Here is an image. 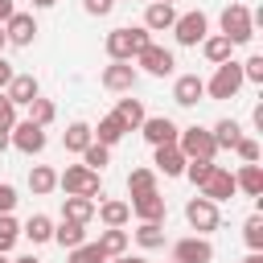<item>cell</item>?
Here are the masks:
<instances>
[{
    "label": "cell",
    "mask_w": 263,
    "mask_h": 263,
    "mask_svg": "<svg viewBox=\"0 0 263 263\" xmlns=\"http://www.w3.org/2000/svg\"><path fill=\"white\" fill-rule=\"evenodd\" d=\"M148 41H152V33H148L144 25H123V29H111V33L103 37V49H107L111 62H132Z\"/></svg>",
    "instance_id": "obj_1"
},
{
    "label": "cell",
    "mask_w": 263,
    "mask_h": 263,
    "mask_svg": "<svg viewBox=\"0 0 263 263\" xmlns=\"http://www.w3.org/2000/svg\"><path fill=\"white\" fill-rule=\"evenodd\" d=\"M222 37H230V45L238 49V45H247L251 37H255V16H251V8L247 4H226L222 8Z\"/></svg>",
    "instance_id": "obj_2"
},
{
    "label": "cell",
    "mask_w": 263,
    "mask_h": 263,
    "mask_svg": "<svg viewBox=\"0 0 263 263\" xmlns=\"http://www.w3.org/2000/svg\"><path fill=\"white\" fill-rule=\"evenodd\" d=\"M58 189L62 193H78V197H99L103 193V181L86 164H66V173H58Z\"/></svg>",
    "instance_id": "obj_3"
},
{
    "label": "cell",
    "mask_w": 263,
    "mask_h": 263,
    "mask_svg": "<svg viewBox=\"0 0 263 263\" xmlns=\"http://www.w3.org/2000/svg\"><path fill=\"white\" fill-rule=\"evenodd\" d=\"M177 148L185 152V160H214L218 156V144H214V136H210V127H181V136H177Z\"/></svg>",
    "instance_id": "obj_4"
},
{
    "label": "cell",
    "mask_w": 263,
    "mask_h": 263,
    "mask_svg": "<svg viewBox=\"0 0 263 263\" xmlns=\"http://www.w3.org/2000/svg\"><path fill=\"white\" fill-rule=\"evenodd\" d=\"M242 90V66L230 58V62H222V66H214V78L205 82V95L210 99H234Z\"/></svg>",
    "instance_id": "obj_5"
},
{
    "label": "cell",
    "mask_w": 263,
    "mask_h": 263,
    "mask_svg": "<svg viewBox=\"0 0 263 263\" xmlns=\"http://www.w3.org/2000/svg\"><path fill=\"white\" fill-rule=\"evenodd\" d=\"M168 33L177 37V45H201V37L210 33V16H205L201 8H193V12H177V21H173Z\"/></svg>",
    "instance_id": "obj_6"
},
{
    "label": "cell",
    "mask_w": 263,
    "mask_h": 263,
    "mask_svg": "<svg viewBox=\"0 0 263 263\" xmlns=\"http://www.w3.org/2000/svg\"><path fill=\"white\" fill-rule=\"evenodd\" d=\"M136 82H140V70H136L132 62H107L103 74H99V86L111 90V95H132Z\"/></svg>",
    "instance_id": "obj_7"
},
{
    "label": "cell",
    "mask_w": 263,
    "mask_h": 263,
    "mask_svg": "<svg viewBox=\"0 0 263 263\" xmlns=\"http://www.w3.org/2000/svg\"><path fill=\"white\" fill-rule=\"evenodd\" d=\"M132 62H136L144 74H152V78H168V74H173V66H177L173 49H164V45H156V41H148Z\"/></svg>",
    "instance_id": "obj_8"
},
{
    "label": "cell",
    "mask_w": 263,
    "mask_h": 263,
    "mask_svg": "<svg viewBox=\"0 0 263 263\" xmlns=\"http://www.w3.org/2000/svg\"><path fill=\"white\" fill-rule=\"evenodd\" d=\"M185 222L193 226V234H214L222 218H218V205H214L210 197H201V193H197V197H189V201H185Z\"/></svg>",
    "instance_id": "obj_9"
},
{
    "label": "cell",
    "mask_w": 263,
    "mask_h": 263,
    "mask_svg": "<svg viewBox=\"0 0 263 263\" xmlns=\"http://www.w3.org/2000/svg\"><path fill=\"white\" fill-rule=\"evenodd\" d=\"M12 148L16 152H25V156H41L45 152V144H49V136H45V127H37L33 119H21V123H12Z\"/></svg>",
    "instance_id": "obj_10"
},
{
    "label": "cell",
    "mask_w": 263,
    "mask_h": 263,
    "mask_svg": "<svg viewBox=\"0 0 263 263\" xmlns=\"http://www.w3.org/2000/svg\"><path fill=\"white\" fill-rule=\"evenodd\" d=\"M173 263H214V242L210 234H189L173 242Z\"/></svg>",
    "instance_id": "obj_11"
},
{
    "label": "cell",
    "mask_w": 263,
    "mask_h": 263,
    "mask_svg": "<svg viewBox=\"0 0 263 263\" xmlns=\"http://www.w3.org/2000/svg\"><path fill=\"white\" fill-rule=\"evenodd\" d=\"M197 193H201V197H210L214 205L234 201V193H238V189H234V173H230V168H222V164H214V168H210V177L201 181V189H197Z\"/></svg>",
    "instance_id": "obj_12"
},
{
    "label": "cell",
    "mask_w": 263,
    "mask_h": 263,
    "mask_svg": "<svg viewBox=\"0 0 263 263\" xmlns=\"http://www.w3.org/2000/svg\"><path fill=\"white\" fill-rule=\"evenodd\" d=\"M136 132H144V140H148L152 148H160V144H177V136H181V127H177L168 115H144V123H140Z\"/></svg>",
    "instance_id": "obj_13"
},
{
    "label": "cell",
    "mask_w": 263,
    "mask_h": 263,
    "mask_svg": "<svg viewBox=\"0 0 263 263\" xmlns=\"http://www.w3.org/2000/svg\"><path fill=\"white\" fill-rule=\"evenodd\" d=\"M4 37H8V45H33L37 41V16L33 12H12L8 21H4Z\"/></svg>",
    "instance_id": "obj_14"
},
{
    "label": "cell",
    "mask_w": 263,
    "mask_h": 263,
    "mask_svg": "<svg viewBox=\"0 0 263 263\" xmlns=\"http://www.w3.org/2000/svg\"><path fill=\"white\" fill-rule=\"evenodd\" d=\"M127 205H132V214H136L140 222H164V218H168V205H164L160 189H152V193H136Z\"/></svg>",
    "instance_id": "obj_15"
},
{
    "label": "cell",
    "mask_w": 263,
    "mask_h": 263,
    "mask_svg": "<svg viewBox=\"0 0 263 263\" xmlns=\"http://www.w3.org/2000/svg\"><path fill=\"white\" fill-rule=\"evenodd\" d=\"M201 99H205V78L181 74V78L173 82V103H177V107H197Z\"/></svg>",
    "instance_id": "obj_16"
},
{
    "label": "cell",
    "mask_w": 263,
    "mask_h": 263,
    "mask_svg": "<svg viewBox=\"0 0 263 263\" xmlns=\"http://www.w3.org/2000/svg\"><path fill=\"white\" fill-rule=\"evenodd\" d=\"M4 95L12 99V107H29V103L41 95V82H37L33 74H12L8 86H4Z\"/></svg>",
    "instance_id": "obj_17"
},
{
    "label": "cell",
    "mask_w": 263,
    "mask_h": 263,
    "mask_svg": "<svg viewBox=\"0 0 263 263\" xmlns=\"http://www.w3.org/2000/svg\"><path fill=\"white\" fill-rule=\"evenodd\" d=\"M152 164H156V173H164V177H181V173H185V152H181L177 144H160V148H152Z\"/></svg>",
    "instance_id": "obj_18"
},
{
    "label": "cell",
    "mask_w": 263,
    "mask_h": 263,
    "mask_svg": "<svg viewBox=\"0 0 263 263\" xmlns=\"http://www.w3.org/2000/svg\"><path fill=\"white\" fill-rule=\"evenodd\" d=\"M234 189L247 193V197H263V164H259V160H255V164H238Z\"/></svg>",
    "instance_id": "obj_19"
},
{
    "label": "cell",
    "mask_w": 263,
    "mask_h": 263,
    "mask_svg": "<svg viewBox=\"0 0 263 263\" xmlns=\"http://www.w3.org/2000/svg\"><path fill=\"white\" fill-rule=\"evenodd\" d=\"M95 214L103 226H127L132 222V205L119 201V197H107V201H95Z\"/></svg>",
    "instance_id": "obj_20"
},
{
    "label": "cell",
    "mask_w": 263,
    "mask_h": 263,
    "mask_svg": "<svg viewBox=\"0 0 263 263\" xmlns=\"http://www.w3.org/2000/svg\"><path fill=\"white\" fill-rule=\"evenodd\" d=\"M201 53H205L210 66H222V62L234 58V45H230V37H222V33H205V37H201Z\"/></svg>",
    "instance_id": "obj_21"
},
{
    "label": "cell",
    "mask_w": 263,
    "mask_h": 263,
    "mask_svg": "<svg viewBox=\"0 0 263 263\" xmlns=\"http://www.w3.org/2000/svg\"><path fill=\"white\" fill-rule=\"evenodd\" d=\"M173 21H177V8H173V4H148L140 25H144L148 33H164V29H173Z\"/></svg>",
    "instance_id": "obj_22"
},
{
    "label": "cell",
    "mask_w": 263,
    "mask_h": 263,
    "mask_svg": "<svg viewBox=\"0 0 263 263\" xmlns=\"http://www.w3.org/2000/svg\"><path fill=\"white\" fill-rule=\"evenodd\" d=\"M21 238H29L33 247H41V242H53V218H49V214H33V218L21 226Z\"/></svg>",
    "instance_id": "obj_23"
},
{
    "label": "cell",
    "mask_w": 263,
    "mask_h": 263,
    "mask_svg": "<svg viewBox=\"0 0 263 263\" xmlns=\"http://www.w3.org/2000/svg\"><path fill=\"white\" fill-rule=\"evenodd\" d=\"M62 218H74V222H90L95 218V197H78V193H66L62 197Z\"/></svg>",
    "instance_id": "obj_24"
},
{
    "label": "cell",
    "mask_w": 263,
    "mask_h": 263,
    "mask_svg": "<svg viewBox=\"0 0 263 263\" xmlns=\"http://www.w3.org/2000/svg\"><path fill=\"white\" fill-rule=\"evenodd\" d=\"M53 242L58 247H78V242H86V226L82 222H74V218H62V222H53Z\"/></svg>",
    "instance_id": "obj_25"
},
{
    "label": "cell",
    "mask_w": 263,
    "mask_h": 263,
    "mask_svg": "<svg viewBox=\"0 0 263 263\" xmlns=\"http://www.w3.org/2000/svg\"><path fill=\"white\" fill-rule=\"evenodd\" d=\"M99 251H103L107 259L127 255V230H123V226H103V230H99Z\"/></svg>",
    "instance_id": "obj_26"
},
{
    "label": "cell",
    "mask_w": 263,
    "mask_h": 263,
    "mask_svg": "<svg viewBox=\"0 0 263 263\" xmlns=\"http://www.w3.org/2000/svg\"><path fill=\"white\" fill-rule=\"evenodd\" d=\"M90 132H95V140H99V144H107V148H115V144L127 136V127L119 123V115H115V111H111V115H103V119H99V127H90Z\"/></svg>",
    "instance_id": "obj_27"
},
{
    "label": "cell",
    "mask_w": 263,
    "mask_h": 263,
    "mask_svg": "<svg viewBox=\"0 0 263 263\" xmlns=\"http://www.w3.org/2000/svg\"><path fill=\"white\" fill-rule=\"evenodd\" d=\"M29 189H33V197L53 193V189H58V168H49V164H33V168H29Z\"/></svg>",
    "instance_id": "obj_28"
},
{
    "label": "cell",
    "mask_w": 263,
    "mask_h": 263,
    "mask_svg": "<svg viewBox=\"0 0 263 263\" xmlns=\"http://www.w3.org/2000/svg\"><path fill=\"white\" fill-rule=\"evenodd\" d=\"M115 115H119V123H123L127 132H136V127L144 123V115H148V111H144V103H140V99H132V95H127V99H119V103H115Z\"/></svg>",
    "instance_id": "obj_29"
},
{
    "label": "cell",
    "mask_w": 263,
    "mask_h": 263,
    "mask_svg": "<svg viewBox=\"0 0 263 263\" xmlns=\"http://www.w3.org/2000/svg\"><path fill=\"white\" fill-rule=\"evenodd\" d=\"M210 136H214L218 152H222V148H234V144H238V136H242V123H238V119H218V123L210 127Z\"/></svg>",
    "instance_id": "obj_30"
},
{
    "label": "cell",
    "mask_w": 263,
    "mask_h": 263,
    "mask_svg": "<svg viewBox=\"0 0 263 263\" xmlns=\"http://www.w3.org/2000/svg\"><path fill=\"white\" fill-rule=\"evenodd\" d=\"M90 140H95V132H90V123H82V119H74V123L62 132V144H66V152H82Z\"/></svg>",
    "instance_id": "obj_31"
},
{
    "label": "cell",
    "mask_w": 263,
    "mask_h": 263,
    "mask_svg": "<svg viewBox=\"0 0 263 263\" xmlns=\"http://www.w3.org/2000/svg\"><path fill=\"white\" fill-rule=\"evenodd\" d=\"M132 238H136L144 251H156V247H164V222H140V226L132 230Z\"/></svg>",
    "instance_id": "obj_32"
},
{
    "label": "cell",
    "mask_w": 263,
    "mask_h": 263,
    "mask_svg": "<svg viewBox=\"0 0 263 263\" xmlns=\"http://www.w3.org/2000/svg\"><path fill=\"white\" fill-rule=\"evenodd\" d=\"M78 156H82V164H86V168H95V173H103V168L111 164V148H107V144H99V140H90Z\"/></svg>",
    "instance_id": "obj_33"
},
{
    "label": "cell",
    "mask_w": 263,
    "mask_h": 263,
    "mask_svg": "<svg viewBox=\"0 0 263 263\" xmlns=\"http://www.w3.org/2000/svg\"><path fill=\"white\" fill-rule=\"evenodd\" d=\"M152 189H156V168H144V164H140V168L127 173V193H132V197H136V193H152Z\"/></svg>",
    "instance_id": "obj_34"
},
{
    "label": "cell",
    "mask_w": 263,
    "mask_h": 263,
    "mask_svg": "<svg viewBox=\"0 0 263 263\" xmlns=\"http://www.w3.org/2000/svg\"><path fill=\"white\" fill-rule=\"evenodd\" d=\"M242 238L251 251H263V210H255L247 222H242Z\"/></svg>",
    "instance_id": "obj_35"
},
{
    "label": "cell",
    "mask_w": 263,
    "mask_h": 263,
    "mask_svg": "<svg viewBox=\"0 0 263 263\" xmlns=\"http://www.w3.org/2000/svg\"><path fill=\"white\" fill-rule=\"evenodd\" d=\"M16 238H21V222L12 214H0V255H8L16 247Z\"/></svg>",
    "instance_id": "obj_36"
},
{
    "label": "cell",
    "mask_w": 263,
    "mask_h": 263,
    "mask_svg": "<svg viewBox=\"0 0 263 263\" xmlns=\"http://www.w3.org/2000/svg\"><path fill=\"white\" fill-rule=\"evenodd\" d=\"M53 115H58V107H53L49 99H41V95H37V99L29 103V119H33L37 127H49V123H53Z\"/></svg>",
    "instance_id": "obj_37"
},
{
    "label": "cell",
    "mask_w": 263,
    "mask_h": 263,
    "mask_svg": "<svg viewBox=\"0 0 263 263\" xmlns=\"http://www.w3.org/2000/svg\"><path fill=\"white\" fill-rule=\"evenodd\" d=\"M107 255L99 251V242H78V247H70V259L66 263H103Z\"/></svg>",
    "instance_id": "obj_38"
},
{
    "label": "cell",
    "mask_w": 263,
    "mask_h": 263,
    "mask_svg": "<svg viewBox=\"0 0 263 263\" xmlns=\"http://www.w3.org/2000/svg\"><path fill=\"white\" fill-rule=\"evenodd\" d=\"M230 152H234V156H238L242 164H255V160L263 156V148H259V140H251V136H238V144H234Z\"/></svg>",
    "instance_id": "obj_39"
},
{
    "label": "cell",
    "mask_w": 263,
    "mask_h": 263,
    "mask_svg": "<svg viewBox=\"0 0 263 263\" xmlns=\"http://www.w3.org/2000/svg\"><path fill=\"white\" fill-rule=\"evenodd\" d=\"M210 168H214V160H185V173H181V177H189V181L201 189V181L210 177Z\"/></svg>",
    "instance_id": "obj_40"
},
{
    "label": "cell",
    "mask_w": 263,
    "mask_h": 263,
    "mask_svg": "<svg viewBox=\"0 0 263 263\" xmlns=\"http://www.w3.org/2000/svg\"><path fill=\"white\" fill-rule=\"evenodd\" d=\"M238 66H242V82H263V53H251Z\"/></svg>",
    "instance_id": "obj_41"
},
{
    "label": "cell",
    "mask_w": 263,
    "mask_h": 263,
    "mask_svg": "<svg viewBox=\"0 0 263 263\" xmlns=\"http://www.w3.org/2000/svg\"><path fill=\"white\" fill-rule=\"evenodd\" d=\"M16 201H21V197H16V189H12L8 181H0V214H12V210H16Z\"/></svg>",
    "instance_id": "obj_42"
},
{
    "label": "cell",
    "mask_w": 263,
    "mask_h": 263,
    "mask_svg": "<svg viewBox=\"0 0 263 263\" xmlns=\"http://www.w3.org/2000/svg\"><path fill=\"white\" fill-rule=\"evenodd\" d=\"M115 8V0H82V12L86 16H107Z\"/></svg>",
    "instance_id": "obj_43"
},
{
    "label": "cell",
    "mask_w": 263,
    "mask_h": 263,
    "mask_svg": "<svg viewBox=\"0 0 263 263\" xmlns=\"http://www.w3.org/2000/svg\"><path fill=\"white\" fill-rule=\"evenodd\" d=\"M0 123H16V107H12V99L0 90Z\"/></svg>",
    "instance_id": "obj_44"
},
{
    "label": "cell",
    "mask_w": 263,
    "mask_h": 263,
    "mask_svg": "<svg viewBox=\"0 0 263 263\" xmlns=\"http://www.w3.org/2000/svg\"><path fill=\"white\" fill-rule=\"evenodd\" d=\"M8 136H12V123H0V152H8V148H12V140H8Z\"/></svg>",
    "instance_id": "obj_45"
},
{
    "label": "cell",
    "mask_w": 263,
    "mask_h": 263,
    "mask_svg": "<svg viewBox=\"0 0 263 263\" xmlns=\"http://www.w3.org/2000/svg\"><path fill=\"white\" fill-rule=\"evenodd\" d=\"M12 74H16V70H12V66H8V62H4V53H0V90H4V86H8V78H12Z\"/></svg>",
    "instance_id": "obj_46"
},
{
    "label": "cell",
    "mask_w": 263,
    "mask_h": 263,
    "mask_svg": "<svg viewBox=\"0 0 263 263\" xmlns=\"http://www.w3.org/2000/svg\"><path fill=\"white\" fill-rule=\"evenodd\" d=\"M12 12H16V4H12V0H0V25H4Z\"/></svg>",
    "instance_id": "obj_47"
},
{
    "label": "cell",
    "mask_w": 263,
    "mask_h": 263,
    "mask_svg": "<svg viewBox=\"0 0 263 263\" xmlns=\"http://www.w3.org/2000/svg\"><path fill=\"white\" fill-rule=\"evenodd\" d=\"M238 263H263V251H251L247 259H238Z\"/></svg>",
    "instance_id": "obj_48"
},
{
    "label": "cell",
    "mask_w": 263,
    "mask_h": 263,
    "mask_svg": "<svg viewBox=\"0 0 263 263\" xmlns=\"http://www.w3.org/2000/svg\"><path fill=\"white\" fill-rule=\"evenodd\" d=\"M29 4H33V8H53L58 0H29Z\"/></svg>",
    "instance_id": "obj_49"
},
{
    "label": "cell",
    "mask_w": 263,
    "mask_h": 263,
    "mask_svg": "<svg viewBox=\"0 0 263 263\" xmlns=\"http://www.w3.org/2000/svg\"><path fill=\"white\" fill-rule=\"evenodd\" d=\"M123 263H148L144 255H123Z\"/></svg>",
    "instance_id": "obj_50"
},
{
    "label": "cell",
    "mask_w": 263,
    "mask_h": 263,
    "mask_svg": "<svg viewBox=\"0 0 263 263\" xmlns=\"http://www.w3.org/2000/svg\"><path fill=\"white\" fill-rule=\"evenodd\" d=\"M12 263H41L37 255H21V259H12Z\"/></svg>",
    "instance_id": "obj_51"
},
{
    "label": "cell",
    "mask_w": 263,
    "mask_h": 263,
    "mask_svg": "<svg viewBox=\"0 0 263 263\" xmlns=\"http://www.w3.org/2000/svg\"><path fill=\"white\" fill-rule=\"evenodd\" d=\"M4 45H8V37H4V25H0V53H4Z\"/></svg>",
    "instance_id": "obj_52"
},
{
    "label": "cell",
    "mask_w": 263,
    "mask_h": 263,
    "mask_svg": "<svg viewBox=\"0 0 263 263\" xmlns=\"http://www.w3.org/2000/svg\"><path fill=\"white\" fill-rule=\"evenodd\" d=\"M103 263H123V255H115V259H103Z\"/></svg>",
    "instance_id": "obj_53"
},
{
    "label": "cell",
    "mask_w": 263,
    "mask_h": 263,
    "mask_svg": "<svg viewBox=\"0 0 263 263\" xmlns=\"http://www.w3.org/2000/svg\"><path fill=\"white\" fill-rule=\"evenodd\" d=\"M148 4H177V0H148Z\"/></svg>",
    "instance_id": "obj_54"
},
{
    "label": "cell",
    "mask_w": 263,
    "mask_h": 263,
    "mask_svg": "<svg viewBox=\"0 0 263 263\" xmlns=\"http://www.w3.org/2000/svg\"><path fill=\"white\" fill-rule=\"evenodd\" d=\"M0 263H12V259H8V255H0Z\"/></svg>",
    "instance_id": "obj_55"
}]
</instances>
